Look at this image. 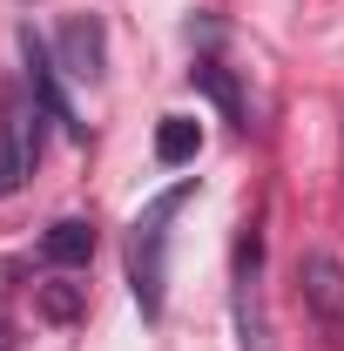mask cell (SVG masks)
Returning <instances> with one entry per match:
<instances>
[{"label":"cell","mask_w":344,"mask_h":351,"mask_svg":"<svg viewBox=\"0 0 344 351\" xmlns=\"http://www.w3.org/2000/svg\"><path fill=\"white\" fill-rule=\"evenodd\" d=\"M189 196H196V182H175V189H162V196L129 223V291H135V304H142L149 324L162 317V284H169V223H175V210H182Z\"/></svg>","instance_id":"1"},{"label":"cell","mask_w":344,"mask_h":351,"mask_svg":"<svg viewBox=\"0 0 344 351\" xmlns=\"http://www.w3.org/2000/svg\"><path fill=\"white\" fill-rule=\"evenodd\" d=\"M41 115L47 108L34 101V88L0 82V196H21L41 162Z\"/></svg>","instance_id":"2"},{"label":"cell","mask_w":344,"mask_h":351,"mask_svg":"<svg viewBox=\"0 0 344 351\" xmlns=\"http://www.w3.org/2000/svg\"><path fill=\"white\" fill-rule=\"evenodd\" d=\"M297 291H304V311L317 317V331L344 345V263L324 257V250H310L297 263Z\"/></svg>","instance_id":"3"},{"label":"cell","mask_w":344,"mask_h":351,"mask_svg":"<svg viewBox=\"0 0 344 351\" xmlns=\"http://www.w3.org/2000/svg\"><path fill=\"white\" fill-rule=\"evenodd\" d=\"M54 68H61L68 82H101V75H108V34H101L95 14H68V21H61V34H54Z\"/></svg>","instance_id":"4"},{"label":"cell","mask_w":344,"mask_h":351,"mask_svg":"<svg viewBox=\"0 0 344 351\" xmlns=\"http://www.w3.org/2000/svg\"><path fill=\"white\" fill-rule=\"evenodd\" d=\"M257 270H263V230H257V223H243V237H236V331H243V351H263Z\"/></svg>","instance_id":"5"},{"label":"cell","mask_w":344,"mask_h":351,"mask_svg":"<svg viewBox=\"0 0 344 351\" xmlns=\"http://www.w3.org/2000/svg\"><path fill=\"white\" fill-rule=\"evenodd\" d=\"M21 61H27V88H34V101H41L47 115H54L61 129H68L75 142H82L88 129L75 122V108H68V95H61V82H54V54L41 47V34H34V27H21Z\"/></svg>","instance_id":"6"},{"label":"cell","mask_w":344,"mask_h":351,"mask_svg":"<svg viewBox=\"0 0 344 351\" xmlns=\"http://www.w3.org/2000/svg\"><path fill=\"white\" fill-rule=\"evenodd\" d=\"M95 257V223L88 217H61V223H47V237H41V263H54V270H75V263Z\"/></svg>","instance_id":"7"},{"label":"cell","mask_w":344,"mask_h":351,"mask_svg":"<svg viewBox=\"0 0 344 351\" xmlns=\"http://www.w3.org/2000/svg\"><path fill=\"white\" fill-rule=\"evenodd\" d=\"M196 149H203V129H196L189 115H162V129H156V162L182 169V162H196Z\"/></svg>","instance_id":"8"},{"label":"cell","mask_w":344,"mask_h":351,"mask_svg":"<svg viewBox=\"0 0 344 351\" xmlns=\"http://www.w3.org/2000/svg\"><path fill=\"white\" fill-rule=\"evenodd\" d=\"M189 82H203V88L216 95V101H223V115H230V122L243 129V101H236V82H230V75H223L216 61H196V68H189Z\"/></svg>","instance_id":"9"},{"label":"cell","mask_w":344,"mask_h":351,"mask_svg":"<svg viewBox=\"0 0 344 351\" xmlns=\"http://www.w3.org/2000/svg\"><path fill=\"white\" fill-rule=\"evenodd\" d=\"M41 317L47 324H75L82 317V284H41Z\"/></svg>","instance_id":"10"},{"label":"cell","mask_w":344,"mask_h":351,"mask_svg":"<svg viewBox=\"0 0 344 351\" xmlns=\"http://www.w3.org/2000/svg\"><path fill=\"white\" fill-rule=\"evenodd\" d=\"M0 351H14V338H7V317H0Z\"/></svg>","instance_id":"11"}]
</instances>
